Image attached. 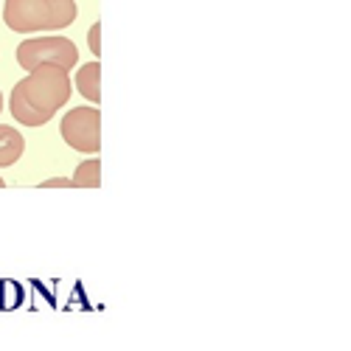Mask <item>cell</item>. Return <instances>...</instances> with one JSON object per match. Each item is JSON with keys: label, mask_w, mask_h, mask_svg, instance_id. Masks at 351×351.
I'll return each mask as SVG.
<instances>
[{"label": "cell", "mask_w": 351, "mask_h": 351, "mask_svg": "<svg viewBox=\"0 0 351 351\" xmlns=\"http://www.w3.org/2000/svg\"><path fill=\"white\" fill-rule=\"evenodd\" d=\"M62 141L76 152L96 155L101 149V115L96 107H76L68 110L60 124Z\"/></svg>", "instance_id": "4"}, {"label": "cell", "mask_w": 351, "mask_h": 351, "mask_svg": "<svg viewBox=\"0 0 351 351\" xmlns=\"http://www.w3.org/2000/svg\"><path fill=\"white\" fill-rule=\"evenodd\" d=\"M87 45H90L93 56H101V25L99 23H93L90 32H87Z\"/></svg>", "instance_id": "8"}, {"label": "cell", "mask_w": 351, "mask_h": 351, "mask_svg": "<svg viewBox=\"0 0 351 351\" xmlns=\"http://www.w3.org/2000/svg\"><path fill=\"white\" fill-rule=\"evenodd\" d=\"M3 186H6V183H3V178H0V189H3Z\"/></svg>", "instance_id": "11"}, {"label": "cell", "mask_w": 351, "mask_h": 351, "mask_svg": "<svg viewBox=\"0 0 351 351\" xmlns=\"http://www.w3.org/2000/svg\"><path fill=\"white\" fill-rule=\"evenodd\" d=\"M40 189H73V180H68V178H51V180H43Z\"/></svg>", "instance_id": "9"}, {"label": "cell", "mask_w": 351, "mask_h": 351, "mask_svg": "<svg viewBox=\"0 0 351 351\" xmlns=\"http://www.w3.org/2000/svg\"><path fill=\"white\" fill-rule=\"evenodd\" d=\"M76 90L90 104L101 101V65L99 62H87L76 71Z\"/></svg>", "instance_id": "5"}, {"label": "cell", "mask_w": 351, "mask_h": 351, "mask_svg": "<svg viewBox=\"0 0 351 351\" xmlns=\"http://www.w3.org/2000/svg\"><path fill=\"white\" fill-rule=\"evenodd\" d=\"M0 112H3V93H0Z\"/></svg>", "instance_id": "10"}, {"label": "cell", "mask_w": 351, "mask_h": 351, "mask_svg": "<svg viewBox=\"0 0 351 351\" xmlns=\"http://www.w3.org/2000/svg\"><path fill=\"white\" fill-rule=\"evenodd\" d=\"M17 62L20 68L28 73L34 68L43 65H53V68H62V71H73L79 62V51L76 43L68 37H34V40H23L17 45Z\"/></svg>", "instance_id": "3"}, {"label": "cell", "mask_w": 351, "mask_h": 351, "mask_svg": "<svg viewBox=\"0 0 351 351\" xmlns=\"http://www.w3.org/2000/svg\"><path fill=\"white\" fill-rule=\"evenodd\" d=\"M76 0H6L3 23L17 34L34 32H60L76 23Z\"/></svg>", "instance_id": "2"}, {"label": "cell", "mask_w": 351, "mask_h": 351, "mask_svg": "<svg viewBox=\"0 0 351 351\" xmlns=\"http://www.w3.org/2000/svg\"><path fill=\"white\" fill-rule=\"evenodd\" d=\"M23 152H25V138L14 127L0 124V169L14 166L23 158Z\"/></svg>", "instance_id": "6"}, {"label": "cell", "mask_w": 351, "mask_h": 351, "mask_svg": "<svg viewBox=\"0 0 351 351\" xmlns=\"http://www.w3.org/2000/svg\"><path fill=\"white\" fill-rule=\"evenodd\" d=\"M71 180H73V189H99L101 186V163L96 158L79 163Z\"/></svg>", "instance_id": "7"}, {"label": "cell", "mask_w": 351, "mask_h": 351, "mask_svg": "<svg viewBox=\"0 0 351 351\" xmlns=\"http://www.w3.org/2000/svg\"><path fill=\"white\" fill-rule=\"evenodd\" d=\"M71 76L62 68L43 65L28 71L12 90L9 110L23 127H45L71 99Z\"/></svg>", "instance_id": "1"}]
</instances>
